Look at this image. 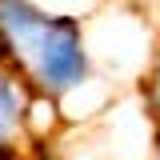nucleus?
Segmentation results:
<instances>
[{
  "instance_id": "obj_1",
  "label": "nucleus",
  "mask_w": 160,
  "mask_h": 160,
  "mask_svg": "<svg viewBox=\"0 0 160 160\" xmlns=\"http://www.w3.org/2000/svg\"><path fill=\"white\" fill-rule=\"evenodd\" d=\"M0 44L36 92L68 96L88 80V48L76 16H52L32 0H0Z\"/></svg>"
},
{
  "instance_id": "obj_2",
  "label": "nucleus",
  "mask_w": 160,
  "mask_h": 160,
  "mask_svg": "<svg viewBox=\"0 0 160 160\" xmlns=\"http://www.w3.org/2000/svg\"><path fill=\"white\" fill-rule=\"evenodd\" d=\"M32 92H36V88L20 76L8 60H0V144H12V136L24 132Z\"/></svg>"
},
{
  "instance_id": "obj_3",
  "label": "nucleus",
  "mask_w": 160,
  "mask_h": 160,
  "mask_svg": "<svg viewBox=\"0 0 160 160\" xmlns=\"http://www.w3.org/2000/svg\"><path fill=\"white\" fill-rule=\"evenodd\" d=\"M148 96H152V108L160 112V68L152 72V84H148Z\"/></svg>"
},
{
  "instance_id": "obj_4",
  "label": "nucleus",
  "mask_w": 160,
  "mask_h": 160,
  "mask_svg": "<svg viewBox=\"0 0 160 160\" xmlns=\"http://www.w3.org/2000/svg\"><path fill=\"white\" fill-rule=\"evenodd\" d=\"M140 4H148V0H140Z\"/></svg>"
}]
</instances>
